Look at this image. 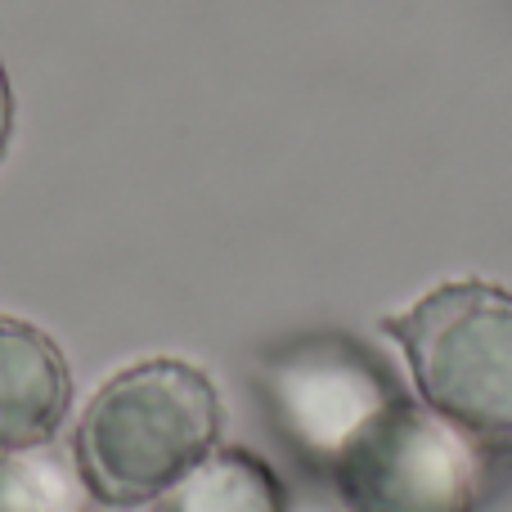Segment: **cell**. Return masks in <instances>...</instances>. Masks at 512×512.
<instances>
[{
	"label": "cell",
	"mask_w": 512,
	"mask_h": 512,
	"mask_svg": "<svg viewBox=\"0 0 512 512\" xmlns=\"http://www.w3.org/2000/svg\"><path fill=\"white\" fill-rule=\"evenodd\" d=\"M225 436L216 378L180 355L122 364L86 396L72 423L68 459L95 504L149 508L194 472Z\"/></svg>",
	"instance_id": "obj_1"
},
{
	"label": "cell",
	"mask_w": 512,
	"mask_h": 512,
	"mask_svg": "<svg viewBox=\"0 0 512 512\" xmlns=\"http://www.w3.org/2000/svg\"><path fill=\"white\" fill-rule=\"evenodd\" d=\"M400 346L418 405L481 450H512V288L495 279H441L382 315Z\"/></svg>",
	"instance_id": "obj_2"
},
{
	"label": "cell",
	"mask_w": 512,
	"mask_h": 512,
	"mask_svg": "<svg viewBox=\"0 0 512 512\" xmlns=\"http://www.w3.org/2000/svg\"><path fill=\"white\" fill-rule=\"evenodd\" d=\"M328 486L346 512H477L481 445L396 396L328 463Z\"/></svg>",
	"instance_id": "obj_3"
},
{
	"label": "cell",
	"mask_w": 512,
	"mask_h": 512,
	"mask_svg": "<svg viewBox=\"0 0 512 512\" xmlns=\"http://www.w3.org/2000/svg\"><path fill=\"white\" fill-rule=\"evenodd\" d=\"M256 378L283 441L319 472H328L346 441L400 396L387 369L346 337H301L270 351L256 364Z\"/></svg>",
	"instance_id": "obj_4"
},
{
	"label": "cell",
	"mask_w": 512,
	"mask_h": 512,
	"mask_svg": "<svg viewBox=\"0 0 512 512\" xmlns=\"http://www.w3.org/2000/svg\"><path fill=\"white\" fill-rule=\"evenodd\" d=\"M72 414V369L41 324L0 310V454L45 450Z\"/></svg>",
	"instance_id": "obj_5"
},
{
	"label": "cell",
	"mask_w": 512,
	"mask_h": 512,
	"mask_svg": "<svg viewBox=\"0 0 512 512\" xmlns=\"http://www.w3.org/2000/svg\"><path fill=\"white\" fill-rule=\"evenodd\" d=\"M288 490L261 454L216 445L194 472L176 481L149 512H288Z\"/></svg>",
	"instance_id": "obj_6"
},
{
	"label": "cell",
	"mask_w": 512,
	"mask_h": 512,
	"mask_svg": "<svg viewBox=\"0 0 512 512\" xmlns=\"http://www.w3.org/2000/svg\"><path fill=\"white\" fill-rule=\"evenodd\" d=\"M77 486L72 463L50 459V445L0 454V512H72Z\"/></svg>",
	"instance_id": "obj_7"
},
{
	"label": "cell",
	"mask_w": 512,
	"mask_h": 512,
	"mask_svg": "<svg viewBox=\"0 0 512 512\" xmlns=\"http://www.w3.org/2000/svg\"><path fill=\"white\" fill-rule=\"evenodd\" d=\"M9 131H14V95H9L5 63H0V158H5V149H9Z\"/></svg>",
	"instance_id": "obj_8"
},
{
	"label": "cell",
	"mask_w": 512,
	"mask_h": 512,
	"mask_svg": "<svg viewBox=\"0 0 512 512\" xmlns=\"http://www.w3.org/2000/svg\"><path fill=\"white\" fill-rule=\"evenodd\" d=\"M288 512H346V508L337 504V499H333V504H328V499H315V495H306V499H292V504H288Z\"/></svg>",
	"instance_id": "obj_9"
}]
</instances>
